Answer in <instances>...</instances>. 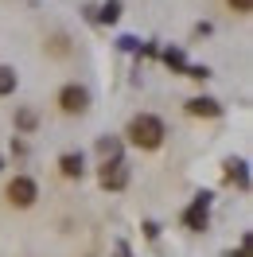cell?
Returning a JSON list of instances; mask_svg holds the SVG:
<instances>
[{
    "label": "cell",
    "mask_w": 253,
    "mask_h": 257,
    "mask_svg": "<svg viewBox=\"0 0 253 257\" xmlns=\"http://www.w3.org/2000/svg\"><path fill=\"white\" fill-rule=\"evenodd\" d=\"M164 137H168V133H164V121L152 117V113H141V117L129 121V141L137 148H160Z\"/></svg>",
    "instance_id": "1"
},
{
    "label": "cell",
    "mask_w": 253,
    "mask_h": 257,
    "mask_svg": "<svg viewBox=\"0 0 253 257\" xmlns=\"http://www.w3.org/2000/svg\"><path fill=\"white\" fill-rule=\"evenodd\" d=\"M59 109L70 113V117H74V113H86V109H90V94H86V86H74V82L63 86V90H59Z\"/></svg>",
    "instance_id": "2"
},
{
    "label": "cell",
    "mask_w": 253,
    "mask_h": 257,
    "mask_svg": "<svg viewBox=\"0 0 253 257\" xmlns=\"http://www.w3.org/2000/svg\"><path fill=\"white\" fill-rule=\"evenodd\" d=\"M35 199H39V187H35V179L16 176L12 183H8V203H12V207H32Z\"/></svg>",
    "instance_id": "3"
},
{
    "label": "cell",
    "mask_w": 253,
    "mask_h": 257,
    "mask_svg": "<svg viewBox=\"0 0 253 257\" xmlns=\"http://www.w3.org/2000/svg\"><path fill=\"white\" fill-rule=\"evenodd\" d=\"M206 218H210V195H199L187 207L183 222H187V230H206Z\"/></svg>",
    "instance_id": "4"
},
{
    "label": "cell",
    "mask_w": 253,
    "mask_h": 257,
    "mask_svg": "<svg viewBox=\"0 0 253 257\" xmlns=\"http://www.w3.org/2000/svg\"><path fill=\"white\" fill-rule=\"evenodd\" d=\"M125 183H129V168L121 160H113V164L101 168V187H105V191H121Z\"/></svg>",
    "instance_id": "5"
},
{
    "label": "cell",
    "mask_w": 253,
    "mask_h": 257,
    "mask_svg": "<svg viewBox=\"0 0 253 257\" xmlns=\"http://www.w3.org/2000/svg\"><path fill=\"white\" fill-rule=\"evenodd\" d=\"M187 113H191V117H218L222 105L214 101V97H191V101H187Z\"/></svg>",
    "instance_id": "6"
},
{
    "label": "cell",
    "mask_w": 253,
    "mask_h": 257,
    "mask_svg": "<svg viewBox=\"0 0 253 257\" xmlns=\"http://www.w3.org/2000/svg\"><path fill=\"white\" fill-rule=\"evenodd\" d=\"M59 172H63L66 179H82V156H78V152H66V156H59Z\"/></svg>",
    "instance_id": "7"
},
{
    "label": "cell",
    "mask_w": 253,
    "mask_h": 257,
    "mask_svg": "<svg viewBox=\"0 0 253 257\" xmlns=\"http://www.w3.org/2000/svg\"><path fill=\"white\" fill-rule=\"evenodd\" d=\"M226 179H234L237 187H245V183H249V176H245V164H241V160H230V164H226Z\"/></svg>",
    "instance_id": "8"
},
{
    "label": "cell",
    "mask_w": 253,
    "mask_h": 257,
    "mask_svg": "<svg viewBox=\"0 0 253 257\" xmlns=\"http://www.w3.org/2000/svg\"><path fill=\"white\" fill-rule=\"evenodd\" d=\"M16 90V70L12 66H0V97H8Z\"/></svg>",
    "instance_id": "9"
},
{
    "label": "cell",
    "mask_w": 253,
    "mask_h": 257,
    "mask_svg": "<svg viewBox=\"0 0 253 257\" xmlns=\"http://www.w3.org/2000/svg\"><path fill=\"white\" fill-rule=\"evenodd\" d=\"M117 16H121V0H109V4L97 12V20H101V24H117Z\"/></svg>",
    "instance_id": "10"
},
{
    "label": "cell",
    "mask_w": 253,
    "mask_h": 257,
    "mask_svg": "<svg viewBox=\"0 0 253 257\" xmlns=\"http://www.w3.org/2000/svg\"><path fill=\"white\" fill-rule=\"evenodd\" d=\"M16 128L32 133V128H35V113H32V109H20V113H16Z\"/></svg>",
    "instance_id": "11"
},
{
    "label": "cell",
    "mask_w": 253,
    "mask_h": 257,
    "mask_svg": "<svg viewBox=\"0 0 253 257\" xmlns=\"http://www.w3.org/2000/svg\"><path fill=\"white\" fill-rule=\"evenodd\" d=\"M97 152H101V156H113V160H117V152H121V145H117L113 137H105V141H97Z\"/></svg>",
    "instance_id": "12"
},
{
    "label": "cell",
    "mask_w": 253,
    "mask_h": 257,
    "mask_svg": "<svg viewBox=\"0 0 253 257\" xmlns=\"http://www.w3.org/2000/svg\"><path fill=\"white\" fill-rule=\"evenodd\" d=\"M164 63L179 70V66H183V51H164Z\"/></svg>",
    "instance_id": "13"
},
{
    "label": "cell",
    "mask_w": 253,
    "mask_h": 257,
    "mask_svg": "<svg viewBox=\"0 0 253 257\" xmlns=\"http://www.w3.org/2000/svg\"><path fill=\"white\" fill-rule=\"evenodd\" d=\"M230 8H234V12H241V16H245V12H249V8H253V0H230Z\"/></svg>",
    "instance_id": "14"
},
{
    "label": "cell",
    "mask_w": 253,
    "mask_h": 257,
    "mask_svg": "<svg viewBox=\"0 0 253 257\" xmlns=\"http://www.w3.org/2000/svg\"><path fill=\"white\" fill-rule=\"evenodd\" d=\"M187 78H199V82H203V78H210V70H206V66H191Z\"/></svg>",
    "instance_id": "15"
}]
</instances>
